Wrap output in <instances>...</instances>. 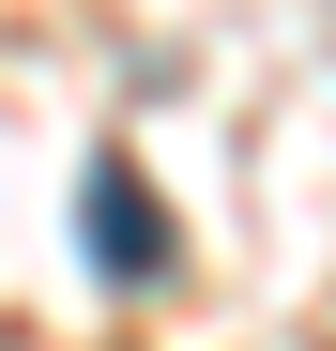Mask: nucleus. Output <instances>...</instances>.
Masks as SVG:
<instances>
[{
  "instance_id": "nucleus-1",
  "label": "nucleus",
  "mask_w": 336,
  "mask_h": 351,
  "mask_svg": "<svg viewBox=\"0 0 336 351\" xmlns=\"http://www.w3.org/2000/svg\"><path fill=\"white\" fill-rule=\"evenodd\" d=\"M77 245L107 260V275H168V214H153V184H138V168H92V184H77Z\"/></svg>"
},
{
  "instance_id": "nucleus-2",
  "label": "nucleus",
  "mask_w": 336,
  "mask_h": 351,
  "mask_svg": "<svg viewBox=\"0 0 336 351\" xmlns=\"http://www.w3.org/2000/svg\"><path fill=\"white\" fill-rule=\"evenodd\" d=\"M321 351H336V306H321Z\"/></svg>"
}]
</instances>
